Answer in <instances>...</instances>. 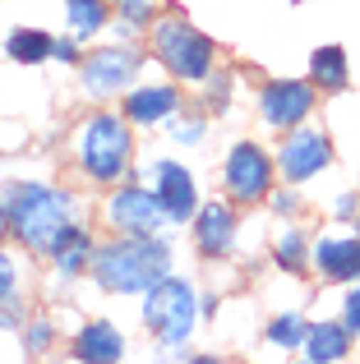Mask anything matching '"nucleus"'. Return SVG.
Segmentation results:
<instances>
[{
	"label": "nucleus",
	"mask_w": 360,
	"mask_h": 364,
	"mask_svg": "<svg viewBox=\"0 0 360 364\" xmlns=\"http://www.w3.org/2000/svg\"><path fill=\"white\" fill-rule=\"evenodd\" d=\"M268 337L277 341V346H300V341H305V323H300L296 314H282V318L268 328Z\"/></svg>",
	"instance_id": "nucleus-21"
},
{
	"label": "nucleus",
	"mask_w": 360,
	"mask_h": 364,
	"mask_svg": "<svg viewBox=\"0 0 360 364\" xmlns=\"http://www.w3.org/2000/svg\"><path fill=\"white\" fill-rule=\"evenodd\" d=\"M92 267H97V282L107 286V291L129 295V291H153L166 277V267H171V254H166V245L153 240V235H134V240L107 245L92 258Z\"/></svg>",
	"instance_id": "nucleus-1"
},
{
	"label": "nucleus",
	"mask_w": 360,
	"mask_h": 364,
	"mask_svg": "<svg viewBox=\"0 0 360 364\" xmlns=\"http://www.w3.org/2000/svg\"><path fill=\"white\" fill-rule=\"evenodd\" d=\"M111 222L116 231H129V235H153L157 226L166 222V208L157 194H144V189H120L111 198Z\"/></svg>",
	"instance_id": "nucleus-7"
},
{
	"label": "nucleus",
	"mask_w": 360,
	"mask_h": 364,
	"mask_svg": "<svg viewBox=\"0 0 360 364\" xmlns=\"http://www.w3.org/2000/svg\"><path fill=\"white\" fill-rule=\"evenodd\" d=\"M153 42H157L162 65H171L180 79H203V74L213 70V42H208L203 33H194L189 23H180V18L157 23Z\"/></svg>",
	"instance_id": "nucleus-4"
},
{
	"label": "nucleus",
	"mask_w": 360,
	"mask_h": 364,
	"mask_svg": "<svg viewBox=\"0 0 360 364\" xmlns=\"http://www.w3.org/2000/svg\"><path fill=\"white\" fill-rule=\"evenodd\" d=\"M277 258H282V267H300V258H305V240H300V235H282Z\"/></svg>",
	"instance_id": "nucleus-22"
},
{
	"label": "nucleus",
	"mask_w": 360,
	"mask_h": 364,
	"mask_svg": "<svg viewBox=\"0 0 360 364\" xmlns=\"http://www.w3.org/2000/svg\"><path fill=\"white\" fill-rule=\"evenodd\" d=\"M328 157H333V148H328V139L319 129H300L287 139V148H282V176L287 180H309L319 176V171L328 166Z\"/></svg>",
	"instance_id": "nucleus-9"
},
{
	"label": "nucleus",
	"mask_w": 360,
	"mask_h": 364,
	"mask_svg": "<svg viewBox=\"0 0 360 364\" xmlns=\"http://www.w3.org/2000/svg\"><path fill=\"white\" fill-rule=\"evenodd\" d=\"M51 55H55V60H74V46H70V42H55Z\"/></svg>",
	"instance_id": "nucleus-26"
},
{
	"label": "nucleus",
	"mask_w": 360,
	"mask_h": 364,
	"mask_svg": "<svg viewBox=\"0 0 360 364\" xmlns=\"http://www.w3.org/2000/svg\"><path fill=\"white\" fill-rule=\"evenodd\" d=\"M51 37L46 33H37V28H18V33H9V55L14 60H23V65H37V60H46L51 55Z\"/></svg>",
	"instance_id": "nucleus-18"
},
{
	"label": "nucleus",
	"mask_w": 360,
	"mask_h": 364,
	"mask_svg": "<svg viewBox=\"0 0 360 364\" xmlns=\"http://www.w3.org/2000/svg\"><path fill=\"white\" fill-rule=\"evenodd\" d=\"M65 14H70V28H74V33L88 37V33H97V28H102L107 9H102V0H70V5H65Z\"/></svg>",
	"instance_id": "nucleus-19"
},
{
	"label": "nucleus",
	"mask_w": 360,
	"mask_h": 364,
	"mask_svg": "<svg viewBox=\"0 0 360 364\" xmlns=\"http://www.w3.org/2000/svg\"><path fill=\"white\" fill-rule=\"evenodd\" d=\"M309 74H314L319 88L342 92L346 88V55L337 51V46H319V51L309 55Z\"/></svg>",
	"instance_id": "nucleus-16"
},
{
	"label": "nucleus",
	"mask_w": 360,
	"mask_h": 364,
	"mask_svg": "<svg viewBox=\"0 0 360 364\" xmlns=\"http://www.w3.org/2000/svg\"><path fill=\"white\" fill-rule=\"evenodd\" d=\"M176 111V92L171 88H144V92H129V120L139 124H153L162 116Z\"/></svg>",
	"instance_id": "nucleus-17"
},
{
	"label": "nucleus",
	"mask_w": 360,
	"mask_h": 364,
	"mask_svg": "<svg viewBox=\"0 0 360 364\" xmlns=\"http://www.w3.org/2000/svg\"><path fill=\"white\" fill-rule=\"evenodd\" d=\"M194 240L203 254H226L235 240V217H231V208L226 203H208L203 213H198V222H194Z\"/></svg>",
	"instance_id": "nucleus-12"
},
{
	"label": "nucleus",
	"mask_w": 360,
	"mask_h": 364,
	"mask_svg": "<svg viewBox=\"0 0 360 364\" xmlns=\"http://www.w3.org/2000/svg\"><path fill=\"white\" fill-rule=\"evenodd\" d=\"M83 258H88V240H83L79 231H65V240L55 245V267H60L65 277H79Z\"/></svg>",
	"instance_id": "nucleus-20"
},
{
	"label": "nucleus",
	"mask_w": 360,
	"mask_h": 364,
	"mask_svg": "<svg viewBox=\"0 0 360 364\" xmlns=\"http://www.w3.org/2000/svg\"><path fill=\"white\" fill-rule=\"evenodd\" d=\"M157 198H162V208H166V217H171V222H185V217L194 213V203H198L189 171L176 166V161H166V166L157 171Z\"/></svg>",
	"instance_id": "nucleus-11"
},
{
	"label": "nucleus",
	"mask_w": 360,
	"mask_h": 364,
	"mask_svg": "<svg viewBox=\"0 0 360 364\" xmlns=\"http://www.w3.org/2000/svg\"><path fill=\"white\" fill-rule=\"evenodd\" d=\"M346 350H351V328H337V323H314V328L305 332V360H342Z\"/></svg>",
	"instance_id": "nucleus-14"
},
{
	"label": "nucleus",
	"mask_w": 360,
	"mask_h": 364,
	"mask_svg": "<svg viewBox=\"0 0 360 364\" xmlns=\"http://www.w3.org/2000/svg\"><path fill=\"white\" fill-rule=\"evenodd\" d=\"M5 217H9V213H0V235H5Z\"/></svg>",
	"instance_id": "nucleus-27"
},
{
	"label": "nucleus",
	"mask_w": 360,
	"mask_h": 364,
	"mask_svg": "<svg viewBox=\"0 0 360 364\" xmlns=\"http://www.w3.org/2000/svg\"><path fill=\"white\" fill-rule=\"evenodd\" d=\"M194 314H198V304H194V295H189L185 282H166L162 277V282L148 291L144 318L162 341H185L189 332H194Z\"/></svg>",
	"instance_id": "nucleus-5"
},
{
	"label": "nucleus",
	"mask_w": 360,
	"mask_h": 364,
	"mask_svg": "<svg viewBox=\"0 0 360 364\" xmlns=\"http://www.w3.org/2000/svg\"><path fill=\"white\" fill-rule=\"evenodd\" d=\"M65 217H70L65 194L46 185H18L9 194V222H14L18 240L37 254H55V245L65 240Z\"/></svg>",
	"instance_id": "nucleus-2"
},
{
	"label": "nucleus",
	"mask_w": 360,
	"mask_h": 364,
	"mask_svg": "<svg viewBox=\"0 0 360 364\" xmlns=\"http://www.w3.org/2000/svg\"><path fill=\"white\" fill-rule=\"evenodd\" d=\"M346 328H351L356 337H360V286H356L351 295H346Z\"/></svg>",
	"instance_id": "nucleus-25"
},
{
	"label": "nucleus",
	"mask_w": 360,
	"mask_h": 364,
	"mask_svg": "<svg viewBox=\"0 0 360 364\" xmlns=\"http://www.w3.org/2000/svg\"><path fill=\"white\" fill-rule=\"evenodd\" d=\"M14 295V258L0 254V300H9Z\"/></svg>",
	"instance_id": "nucleus-23"
},
{
	"label": "nucleus",
	"mask_w": 360,
	"mask_h": 364,
	"mask_svg": "<svg viewBox=\"0 0 360 364\" xmlns=\"http://www.w3.org/2000/svg\"><path fill=\"white\" fill-rule=\"evenodd\" d=\"M309 107H314V92H309L305 83H268V88H263V120L277 124V129L300 124L309 116Z\"/></svg>",
	"instance_id": "nucleus-10"
},
{
	"label": "nucleus",
	"mask_w": 360,
	"mask_h": 364,
	"mask_svg": "<svg viewBox=\"0 0 360 364\" xmlns=\"http://www.w3.org/2000/svg\"><path fill=\"white\" fill-rule=\"evenodd\" d=\"M120 9H125L129 23H144V18L153 14V0H120Z\"/></svg>",
	"instance_id": "nucleus-24"
},
{
	"label": "nucleus",
	"mask_w": 360,
	"mask_h": 364,
	"mask_svg": "<svg viewBox=\"0 0 360 364\" xmlns=\"http://www.w3.org/2000/svg\"><path fill=\"white\" fill-rule=\"evenodd\" d=\"M79 161L92 180H116L129 166V129L116 116H92L79 134Z\"/></svg>",
	"instance_id": "nucleus-3"
},
{
	"label": "nucleus",
	"mask_w": 360,
	"mask_h": 364,
	"mask_svg": "<svg viewBox=\"0 0 360 364\" xmlns=\"http://www.w3.org/2000/svg\"><path fill=\"white\" fill-rule=\"evenodd\" d=\"M139 74V55L129 51H97L88 65H83V88L92 97H111V92L129 88V79Z\"/></svg>",
	"instance_id": "nucleus-8"
},
{
	"label": "nucleus",
	"mask_w": 360,
	"mask_h": 364,
	"mask_svg": "<svg viewBox=\"0 0 360 364\" xmlns=\"http://www.w3.org/2000/svg\"><path fill=\"white\" fill-rule=\"evenodd\" d=\"M314 263L324 277L351 282V277H360V240H319Z\"/></svg>",
	"instance_id": "nucleus-13"
},
{
	"label": "nucleus",
	"mask_w": 360,
	"mask_h": 364,
	"mask_svg": "<svg viewBox=\"0 0 360 364\" xmlns=\"http://www.w3.org/2000/svg\"><path fill=\"white\" fill-rule=\"evenodd\" d=\"M79 360H120V350H125V341H120V332L111 328V323H92V328L79 332Z\"/></svg>",
	"instance_id": "nucleus-15"
},
{
	"label": "nucleus",
	"mask_w": 360,
	"mask_h": 364,
	"mask_svg": "<svg viewBox=\"0 0 360 364\" xmlns=\"http://www.w3.org/2000/svg\"><path fill=\"white\" fill-rule=\"evenodd\" d=\"M268 180H272V166H268V157H263L254 143L231 148V157H226V189H231L240 203L263 198L268 194Z\"/></svg>",
	"instance_id": "nucleus-6"
}]
</instances>
